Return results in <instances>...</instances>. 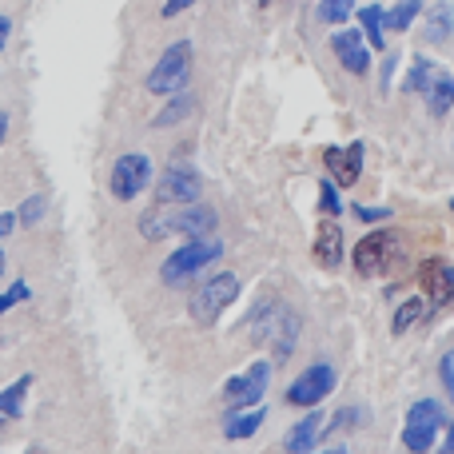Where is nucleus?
I'll return each mask as SVG.
<instances>
[{
    "label": "nucleus",
    "mask_w": 454,
    "mask_h": 454,
    "mask_svg": "<svg viewBox=\"0 0 454 454\" xmlns=\"http://www.w3.org/2000/svg\"><path fill=\"white\" fill-rule=\"evenodd\" d=\"M215 207L207 204H180V207H148L140 215V231L144 239H168V235H184V239H204V235H215Z\"/></svg>",
    "instance_id": "nucleus-1"
},
{
    "label": "nucleus",
    "mask_w": 454,
    "mask_h": 454,
    "mask_svg": "<svg viewBox=\"0 0 454 454\" xmlns=\"http://www.w3.org/2000/svg\"><path fill=\"white\" fill-rule=\"evenodd\" d=\"M220 255H223V243L215 239V235L188 239L184 247H176L172 255L164 259V267H160V279H164L168 287H184V283L196 279L200 271H207V267H212Z\"/></svg>",
    "instance_id": "nucleus-2"
},
{
    "label": "nucleus",
    "mask_w": 454,
    "mask_h": 454,
    "mask_svg": "<svg viewBox=\"0 0 454 454\" xmlns=\"http://www.w3.org/2000/svg\"><path fill=\"white\" fill-rule=\"evenodd\" d=\"M188 80H192V44L188 40H176V44L164 48V56L152 64L144 88H148L152 96H176L188 88Z\"/></svg>",
    "instance_id": "nucleus-3"
},
{
    "label": "nucleus",
    "mask_w": 454,
    "mask_h": 454,
    "mask_svg": "<svg viewBox=\"0 0 454 454\" xmlns=\"http://www.w3.org/2000/svg\"><path fill=\"white\" fill-rule=\"evenodd\" d=\"M355 271L359 275H391L403 263V239L395 231H371L355 243L351 255Z\"/></svg>",
    "instance_id": "nucleus-4"
},
{
    "label": "nucleus",
    "mask_w": 454,
    "mask_h": 454,
    "mask_svg": "<svg viewBox=\"0 0 454 454\" xmlns=\"http://www.w3.org/2000/svg\"><path fill=\"white\" fill-rule=\"evenodd\" d=\"M235 295H239V279H235L231 271H215L212 279H204L196 287L188 311H192V319H196L200 327H212V323L220 319L227 307L235 303Z\"/></svg>",
    "instance_id": "nucleus-5"
},
{
    "label": "nucleus",
    "mask_w": 454,
    "mask_h": 454,
    "mask_svg": "<svg viewBox=\"0 0 454 454\" xmlns=\"http://www.w3.org/2000/svg\"><path fill=\"white\" fill-rule=\"evenodd\" d=\"M442 423H447V419H442L439 399H419L415 407L407 411V423H403V447L411 454H427L434 447V439H439Z\"/></svg>",
    "instance_id": "nucleus-6"
},
{
    "label": "nucleus",
    "mask_w": 454,
    "mask_h": 454,
    "mask_svg": "<svg viewBox=\"0 0 454 454\" xmlns=\"http://www.w3.org/2000/svg\"><path fill=\"white\" fill-rule=\"evenodd\" d=\"M152 184V160L144 156V152H128V156H120L116 164H112V176H108V188L112 196L120 200V204H132V200H140V192Z\"/></svg>",
    "instance_id": "nucleus-7"
},
{
    "label": "nucleus",
    "mask_w": 454,
    "mask_h": 454,
    "mask_svg": "<svg viewBox=\"0 0 454 454\" xmlns=\"http://www.w3.org/2000/svg\"><path fill=\"white\" fill-rule=\"evenodd\" d=\"M267 383H271V363H251L243 375H235V379H227V387H223V403H227V411H251V407H259V399L267 395Z\"/></svg>",
    "instance_id": "nucleus-8"
},
{
    "label": "nucleus",
    "mask_w": 454,
    "mask_h": 454,
    "mask_svg": "<svg viewBox=\"0 0 454 454\" xmlns=\"http://www.w3.org/2000/svg\"><path fill=\"white\" fill-rule=\"evenodd\" d=\"M331 391H335V367H331V363H315V367H307L303 375L287 387V403L311 411V407H319Z\"/></svg>",
    "instance_id": "nucleus-9"
},
{
    "label": "nucleus",
    "mask_w": 454,
    "mask_h": 454,
    "mask_svg": "<svg viewBox=\"0 0 454 454\" xmlns=\"http://www.w3.org/2000/svg\"><path fill=\"white\" fill-rule=\"evenodd\" d=\"M200 192H204V184H200V176L192 168H168L156 184V204H164V207L196 204Z\"/></svg>",
    "instance_id": "nucleus-10"
},
{
    "label": "nucleus",
    "mask_w": 454,
    "mask_h": 454,
    "mask_svg": "<svg viewBox=\"0 0 454 454\" xmlns=\"http://www.w3.org/2000/svg\"><path fill=\"white\" fill-rule=\"evenodd\" d=\"M331 52H335V60L343 64L351 76H367V68H371V44H367V36H363V32H355V28L335 32V36H331Z\"/></svg>",
    "instance_id": "nucleus-11"
},
{
    "label": "nucleus",
    "mask_w": 454,
    "mask_h": 454,
    "mask_svg": "<svg viewBox=\"0 0 454 454\" xmlns=\"http://www.w3.org/2000/svg\"><path fill=\"white\" fill-rule=\"evenodd\" d=\"M323 164H327L331 180H335L339 188H351V184H359V176H363V144L359 140L347 144V152L327 148L323 152Z\"/></svg>",
    "instance_id": "nucleus-12"
},
{
    "label": "nucleus",
    "mask_w": 454,
    "mask_h": 454,
    "mask_svg": "<svg viewBox=\"0 0 454 454\" xmlns=\"http://www.w3.org/2000/svg\"><path fill=\"white\" fill-rule=\"evenodd\" d=\"M419 283L427 287L434 307H447L454 299V267L442 263V259H427L423 271H419Z\"/></svg>",
    "instance_id": "nucleus-13"
},
{
    "label": "nucleus",
    "mask_w": 454,
    "mask_h": 454,
    "mask_svg": "<svg viewBox=\"0 0 454 454\" xmlns=\"http://www.w3.org/2000/svg\"><path fill=\"white\" fill-rule=\"evenodd\" d=\"M323 439V415L311 407V415H303L283 439V450L287 454H311V447Z\"/></svg>",
    "instance_id": "nucleus-14"
},
{
    "label": "nucleus",
    "mask_w": 454,
    "mask_h": 454,
    "mask_svg": "<svg viewBox=\"0 0 454 454\" xmlns=\"http://www.w3.org/2000/svg\"><path fill=\"white\" fill-rule=\"evenodd\" d=\"M315 263L323 267V271H335L339 263H343V231H339V223H319V235H315Z\"/></svg>",
    "instance_id": "nucleus-15"
},
{
    "label": "nucleus",
    "mask_w": 454,
    "mask_h": 454,
    "mask_svg": "<svg viewBox=\"0 0 454 454\" xmlns=\"http://www.w3.org/2000/svg\"><path fill=\"white\" fill-rule=\"evenodd\" d=\"M454 36V12L450 4H434L431 12H427V24H423V44H447Z\"/></svg>",
    "instance_id": "nucleus-16"
},
{
    "label": "nucleus",
    "mask_w": 454,
    "mask_h": 454,
    "mask_svg": "<svg viewBox=\"0 0 454 454\" xmlns=\"http://www.w3.org/2000/svg\"><path fill=\"white\" fill-rule=\"evenodd\" d=\"M259 427H263V407L231 411V415H227V423H223V434H227L231 442H243V439H251Z\"/></svg>",
    "instance_id": "nucleus-17"
},
{
    "label": "nucleus",
    "mask_w": 454,
    "mask_h": 454,
    "mask_svg": "<svg viewBox=\"0 0 454 454\" xmlns=\"http://www.w3.org/2000/svg\"><path fill=\"white\" fill-rule=\"evenodd\" d=\"M359 24H363V36H367V44L375 48V52H383L387 48V8H379V4H367V8H359Z\"/></svg>",
    "instance_id": "nucleus-18"
},
{
    "label": "nucleus",
    "mask_w": 454,
    "mask_h": 454,
    "mask_svg": "<svg viewBox=\"0 0 454 454\" xmlns=\"http://www.w3.org/2000/svg\"><path fill=\"white\" fill-rule=\"evenodd\" d=\"M279 319H283L279 303L263 299V303L255 307V315H251V339H255V343H267V339L275 335V327H279Z\"/></svg>",
    "instance_id": "nucleus-19"
},
{
    "label": "nucleus",
    "mask_w": 454,
    "mask_h": 454,
    "mask_svg": "<svg viewBox=\"0 0 454 454\" xmlns=\"http://www.w3.org/2000/svg\"><path fill=\"white\" fill-rule=\"evenodd\" d=\"M192 112H196V96H192V92H176L172 100L164 104V112L152 120V128H172V124H180V120H188Z\"/></svg>",
    "instance_id": "nucleus-20"
},
{
    "label": "nucleus",
    "mask_w": 454,
    "mask_h": 454,
    "mask_svg": "<svg viewBox=\"0 0 454 454\" xmlns=\"http://www.w3.org/2000/svg\"><path fill=\"white\" fill-rule=\"evenodd\" d=\"M427 104H431L434 116H447V112L454 108V76H450V72H442V68H439L434 84L427 88Z\"/></svg>",
    "instance_id": "nucleus-21"
},
{
    "label": "nucleus",
    "mask_w": 454,
    "mask_h": 454,
    "mask_svg": "<svg viewBox=\"0 0 454 454\" xmlns=\"http://www.w3.org/2000/svg\"><path fill=\"white\" fill-rule=\"evenodd\" d=\"M434 76H439V64L427 60V56H415V60H411V72H407V92L427 96V88L434 84Z\"/></svg>",
    "instance_id": "nucleus-22"
},
{
    "label": "nucleus",
    "mask_w": 454,
    "mask_h": 454,
    "mask_svg": "<svg viewBox=\"0 0 454 454\" xmlns=\"http://www.w3.org/2000/svg\"><path fill=\"white\" fill-rule=\"evenodd\" d=\"M28 387H32V379L28 375H20L12 387H4L0 391V415H8V419H16L24 411V395H28Z\"/></svg>",
    "instance_id": "nucleus-23"
},
{
    "label": "nucleus",
    "mask_w": 454,
    "mask_h": 454,
    "mask_svg": "<svg viewBox=\"0 0 454 454\" xmlns=\"http://www.w3.org/2000/svg\"><path fill=\"white\" fill-rule=\"evenodd\" d=\"M419 12H423V0H399V4L387 12V28H391V32H407L411 24L419 20Z\"/></svg>",
    "instance_id": "nucleus-24"
},
{
    "label": "nucleus",
    "mask_w": 454,
    "mask_h": 454,
    "mask_svg": "<svg viewBox=\"0 0 454 454\" xmlns=\"http://www.w3.org/2000/svg\"><path fill=\"white\" fill-rule=\"evenodd\" d=\"M275 359H287L291 355V347H295V339H299V315H291V311H283V319H279V327H275Z\"/></svg>",
    "instance_id": "nucleus-25"
},
{
    "label": "nucleus",
    "mask_w": 454,
    "mask_h": 454,
    "mask_svg": "<svg viewBox=\"0 0 454 454\" xmlns=\"http://www.w3.org/2000/svg\"><path fill=\"white\" fill-rule=\"evenodd\" d=\"M419 319H423V299H407V303H403L399 311H395L391 331H395V335H407V331L415 327Z\"/></svg>",
    "instance_id": "nucleus-26"
},
{
    "label": "nucleus",
    "mask_w": 454,
    "mask_h": 454,
    "mask_svg": "<svg viewBox=\"0 0 454 454\" xmlns=\"http://www.w3.org/2000/svg\"><path fill=\"white\" fill-rule=\"evenodd\" d=\"M355 12V0H319V20L323 24H343Z\"/></svg>",
    "instance_id": "nucleus-27"
},
{
    "label": "nucleus",
    "mask_w": 454,
    "mask_h": 454,
    "mask_svg": "<svg viewBox=\"0 0 454 454\" xmlns=\"http://www.w3.org/2000/svg\"><path fill=\"white\" fill-rule=\"evenodd\" d=\"M319 207H323V215H339V212H343L339 192H335V180H323L319 184Z\"/></svg>",
    "instance_id": "nucleus-28"
},
{
    "label": "nucleus",
    "mask_w": 454,
    "mask_h": 454,
    "mask_svg": "<svg viewBox=\"0 0 454 454\" xmlns=\"http://www.w3.org/2000/svg\"><path fill=\"white\" fill-rule=\"evenodd\" d=\"M44 207H48L44 196H28V200H24V207H20V215H16V223H28L32 227L40 215H44Z\"/></svg>",
    "instance_id": "nucleus-29"
},
{
    "label": "nucleus",
    "mask_w": 454,
    "mask_h": 454,
    "mask_svg": "<svg viewBox=\"0 0 454 454\" xmlns=\"http://www.w3.org/2000/svg\"><path fill=\"white\" fill-rule=\"evenodd\" d=\"M439 375H442V387H447V399L454 403V351H447L439 359Z\"/></svg>",
    "instance_id": "nucleus-30"
},
{
    "label": "nucleus",
    "mask_w": 454,
    "mask_h": 454,
    "mask_svg": "<svg viewBox=\"0 0 454 454\" xmlns=\"http://www.w3.org/2000/svg\"><path fill=\"white\" fill-rule=\"evenodd\" d=\"M24 299H28V283H12V291H4V295H0V315H4L8 307L24 303Z\"/></svg>",
    "instance_id": "nucleus-31"
},
{
    "label": "nucleus",
    "mask_w": 454,
    "mask_h": 454,
    "mask_svg": "<svg viewBox=\"0 0 454 454\" xmlns=\"http://www.w3.org/2000/svg\"><path fill=\"white\" fill-rule=\"evenodd\" d=\"M192 4H196V0H164V8H160V16H164V20H172V16L188 12Z\"/></svg>",
    "instance_id": "nucleus-32"
},
{
    "label": "nucleus",
    "mask_w": 454,
    "mask_h": 454,
    "mask_svg": "<svg viewBox=\"0 0 454 454\" xmlns=\"http://www.w3.org/2000/svg\"><path fill=\"white\" fill-rule=\"evenodd\" d=\"M355 215H359V220H387V215H391V212H387V207H355Z\"/></svg>",
    "instance_id": "nucleus-33"
},
{
    "label": "nucleus",
    "mask_w": 454,
    "mask_h": 454,
    "mask_svg": "<svg viewBox=\"0 0 454 454\" xmlns=\"http://www.w3.org/2000/svg\"><path fill=\"white\" fill-rule=\"evenodd\" d=\"M12 227H16V215L12 212H0V239H8V235H12Z\"/></svg>",
    "instance_id": "nucleus-34"
},
{
    "label": "nucleus",
    "mask_w": 454,
    "mask_h": 454,
    "mask_svg": "<svg viewBox=\"0 0 454 454\" xmlns=\"http://www.w3.org/2000/svg\"><path fill=\"white\" fill-rule=\"evenodd\" d=\"M8 36H12V20H8V16H0V52L8 48Z\"/></svg>",
    "instance_id": "nucleus-35"
},
{
    "label": "nucleus",
    "mask_w": 454,
    "mask_h": 454,
    "mask_svg": "<svg viewBox=\"0 0 454 454\" xmlns=\"http://www.w3.org/2000/svg\"><path fill=\"white\" fill-rule=\"evenodd\" d=\"M4 140H8V112H0V148H4Z\"/></svg>",
    "instance_id": "nucleus-36"
},
{
    "label": "nucleus",
    "mask_w": 454,
    "mask_h": 454,
    "mask_svg": "<svg viewBox=\"0 0 454 454\" xmlns=\"http://www.w3.org/2000/svg\"><path fill=\"white\" fill-rule=\"evenodd\" d=\"M442 454H454V423L447 427V447H442Z\"/></svg>",
    "instance_id": "nucleus-37"
},
{
    "label": "nucleus",
    "mask_w": 454,
    "mask_h": 454,
    "mask_svg": "<svg viewBox=\"0 0 454 454\" xmlns=\"http://www.w3.org/2000/svg\"><path fill=\"white\" fill-rule=\"evenodd\" d=\"M4 267H8V259H4V251H0V275H4Z\"/></svg>",
    "instance_id": "nucleus-38"
},
{
    "label": "nucleus",
    "mask_w": 454,
    "mask_h": 454,
    "mask_svg": "<svg viewBox=\"0 0 454 454\" xmlns=\"http://www.w3.org/2000/svg\"><path fill=\"white\" fill-rule=\"evenodd\" d=\"M259 4H271V0H259Z\"/></svg>",
    "instance_id": "nucleus-39"
},
{
    "label": "nucleus",
    "mask_w": 454,
    "mask_h": 454,
    "mask_svg": "<svg viewBox=\"0 0 454 454\" xmlns=\"http://www.w3.org/2000/svg\"><path fill=\"white\" fill-rule=\"evenodd\" d=\"M450 212H454V200H450Z\"/></svg>",
    "instance_id": "nucleus-40"
},
{
    "label": "nucleus",
    "mask_w": 454,
    "mask_h": 454,
    "mask_svg": "<svg viewBox=\"0 0 454 454\" xmlns=\"http://www.w3.org/2000/svg\"><path fill=\"white\" fill-rule=\"evenodd\" d=\"M339 454H347V450H339Z\"/></svg>",
    "instance_id": "nucleus-41"
}]
</instances>
